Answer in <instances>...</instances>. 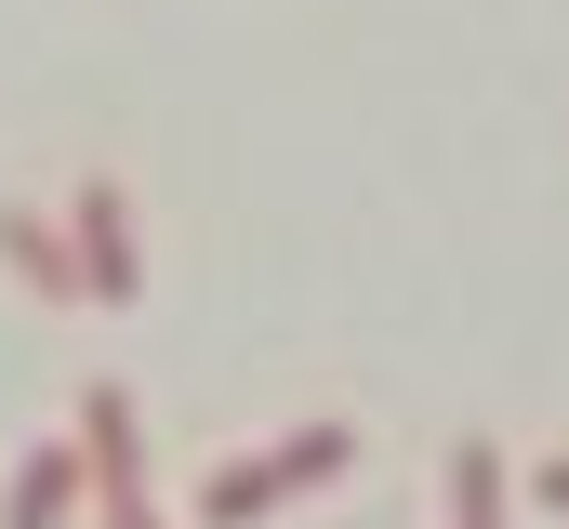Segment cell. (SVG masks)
Segmentation results:
<instances>
[{"mask_svg":"<svg viewBox=\"0 0 569 529\" xmlns=\"http://www.w3.org/2000/svg\"><path fill=\"white\" fill-rule=\"evenodd\" d=\"M345 450H358V423H305V437H279V450L226 463V477L199 490V529H252V517H279V503H305V490H331Z\"/></svg>","mask_w":569,"mask_h":529,"instance_id":"obj_1","label":"cell"},{"mask_svg":"<svg viewBox=\"0 0 569 529\" xmlns=\"http://www.w3.org/2000/svg\"><path fill=\"white\" fill-rule=\"evenodd\" d=\"M80 463H93L107 529H159V503H146V450H133V397H120V385L80 397Z\"/></svg>","mask_w":569,"mask_h":529,"instance_id":"obj_2","label":"cell"},{"mask_svg":"<svg viewBox=\"0 0 569 529\" xmlns=\"http://www.w3.org/2000/svg\"><path fill=\"white\" fill-rule=\"evenodd\" d=\"M67 264H80V305H133V199L120 186H80L67 199Z\"/></svg>","mask_w":569,"mask_h":529,"instance_id":"obj_3","label":"cell"},{"mask_svg":"<svg viewBox=\"0 0 569 529\" xmlns=\"http://www.w3.org/2000/svg\"><path fill=\"white\" fill-rule=\"evenodd\" d=\"M80 490H93L80 437H40V450L13 463V490H0V529H67V517H80Z\"/></svg>","mask_w":569,"mask_h":529,"instance_id":"obj_4","label":"cell"},{"mask_svg":"<svg viewBox=\"0 0 569 529\" xmlns=\"http://www.w3.org/2000/svg\"><path fill=\"white\" fill-rule=\"evenodd\" d=\"M503 503H517L503 450H490V437H463V450H450V529H503Z\"/></svg>","mask_w":569,"mask_h":529,"instance_id":"obj_5","label":"cell"},{"mask_svg":"<svg viewBox=\"0 0 569 529\" xmlns=\"http://www.w3.org/2000/svg\"><path fill=\"white\" fill-rule=\"evenodd\" d=\"M0 264L40 278V305H80V264H67V239H53L40 212H0Z\"/></svg>","mask_w":569,"mask_h":529,"instance_id":"obj_6","label":"cell"},{"mask_svg":"<svg viewBox=\"0 0 569 529\" xmlns=\"http://www.w3.org/2000/svg\"><path fill=\"white\" fill-rule=\"evenodd\" d=\"M530 503H557V517H569V450L543 463V477H530Z\"/></svg>","mask_w":569,"mask_h":529,"instance_id":"obj_7","label":"cell"}]
</instances>
